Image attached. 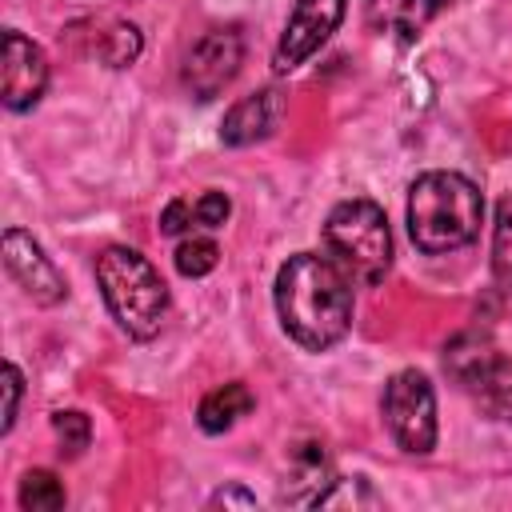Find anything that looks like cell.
Returning <instances> with one entry per match:
<instances>
[{"instance_id":"9a60e30c","label":"cell","mask_w":512,"mask_h":512,"mask_svg":"<svg viewBox=\"0 0 512 512\" xmlns=\"http://www.w3.org/2000/svg\"><path fill=\"white\" fill-rule=\"evenodd\" d=\"M16 500L24 512H56V508H64L68 496H64V484L48 468H32V472H24Z\"/></svg>"},{"instance_id":"52a82bcc","label":"cell","mask_w":512,"mask_h":512,"mask_svg":"<svg viewBox=\"0 0 512 512\" xmlns=\"http://www.w3.org/2000/svg\"><path fill=\"white\" fill-rule=\"evenodd\" d=\"M240 60H244V40H240V32H236V28H212V32H204V36L192 44V52L184 56L180 80H184V88H188L196 100H212V96H220V92L232 84V76L240 72Z\"/></svg>"},{"instance_id":"d6986e66","label":"cell","mask_w":512,"mask_h":512,"mask_svg":"<svg viewBox=\"0 0 512 512\" xmlns=\"http://www.w3.org/2000/svg\"><path fill=\"white\" fill-rule=\"evenodd\" d=\"M52 428H56L60 452H68V456H80V452L88 448V440H92V424H88V416L76 412V408L56 412V416H52Z\"/></svg>"},{"instance_id":"4fadbf2b","label":"cell","mask_w":512,"mask_h":512,"mask_svg":"<svg viewBox=\"0 0 512 512\" xmlns=\"http://www.w3.org/2000/svg\"><path fill=\"white\" fill-rule=\"evenodd\" d=\"M228 212H232V200L224 196V192H200L196 200H188V196H176V200H168V208L160 212V232L164 236H196V232H212V228H224V220H228Z\"/></svg>"},{"instance_id":"8fae6325","label":"cell","mask_w":512,"mask_h":512,"mask_svg":"<svg viewBox=\"0 0 512 512\" xmlns=\"http://www.w3.org/2000/svg\"><path fill=\"white\" fill-rule=\"evenodd\" d=\"M460 0H364V20L368 28L396 36V40H416L428 20L440 12L456 8Z\"/></svg>"},{"instance_id":"3957f363","label":"cell","mask_w":512,"mask_h":512,"mask_svg":"<svg viewBox=\"0 0 512 512\" xmlns=\"http://www.w3.org/2000/svg\"><path fill=\"white\" fill-rule=\"evenodd\" d=\"M96 284H100V296L112 320L132 340H152L160 332L164 312H168V284L160 280L148 256L124 244L104 248L96 256Z\"/></svg>"},{"instance_id":"9c48e42d","label":"cell","mask_w":512,"mask_h":512,"mask_svg":"<svg viewBox=\"0 0 512 512\" xmlns=\"http://www.w3.org/2000/svg\"><path fill=\"white\" fill-rule=\"evenodd\" d=\"M4 268L8 276L36 300V304H60L68 296L64 276L56 272V264L44 256V248L24 232V228H4Z\"/></svg>"},{"instance_id":"7a4b0ae2","label":"cell","mask_w":512,"mask_h":512,"mask_svg":"<svg viewBox=\"0 0 512 512\" xmlns=\"http://www.w3.org/2000/svg\"><path fill=\"white\" fill-rule=\"evenodd\" d=\"M484 220L480 188L460 172H424L408 188V236L420 252L444 256L476 240Z\"/></svg>"},{"instance_id":"e0dca14e","label":"cell","mask_w":512,"mask_h":512,"mask_svg":"<svg viewBox=\"0 0 512 512\" xmlns=\"http://www.w3.org/2000/svg\"><path fill=\"white\" fill-rule=\"evenodd\" d=\"M492 276L500 288L512 292V196L496 204V224H492Z\"/></svg>"},{"instance_id":"7c38bea8","label":"cell","mask_w":512,"mask_h":512,"mask_svg":"<svg viewBox=\"0 0 512 512\" xmlns=\"http://www.w3.org/2000/svg\"><path fill=\"white\" fill-rule=\"evenodd\" d=\"M280 92L276 88H260L244 100H236L228 112H224V124H220V140L232 144V148H244V144H256L264 140L276 120H280Z\"/></svg>"},{"instance_id":"5bb4252c","label":"cell","mask_w":512,"mask_h":512,"mask_svg":"<svg viewBox=\"0 0 512 512\" xmlns=\"http://www.w3.org/2000/svg\"><path fill=\"white\" fill-rule=\"evenodd\" d=\"M252 408H256V396L248 392V384L232 380V384L212 388V392L200 400L196 420H200V428H204L208 436H220V432H228V428H232L240 416H248Z\"/></svg>"},{"instance_id":"ac0fdd59","label":"cell","mask_w":512,"mask_h":512,"mask_svg":"<svg viewBox=\"0 0 512 512\" xmlns=\"http://www.w3.org/2000/svg\"><path fill=\"white\" fill-rule=\"evenodd\" d=\"M216 264H220V248H216L212 236L196 232V236H184V240L176 244V272H180V276L200 280V276H208Z\"/></svg>"},{"instance_id":"30bf717a","label":"cell","mask_w":512,"mask_h":512,"mask_svg":"<svg viewBox=\"0 0 512 512\" xmlns=\"http://www.w3.org/2000/svg\"><path fill=\"white\" fill-rule=\"evenodd\" d=\"M44 88H48V56L24 32L8 28L4 32V88H0L4 108L28 112L40 104Z\"/></svg>"},{"instance_id":"6da1fadb","label":"cell","mask_w":512,"mask_h":512,"mask_svg":"<svg viewBox=\"0 0 512 512\" xmlns=\"http://www.w3.org/2000/svg\"><path fill=\"white\" fill-rule=\"evenodd\" d=\"M276 316L300 348L324 352L352 328V280L332 256L296 252L276 272Z\"/></svg>"},{"instance_id":"8992f818","label":"cell","mask_w":512,"mask_h":512,"mask_svg":"<svg viewBox=\"0 0 512 512\" xmlns=\"http://www.w3.org/2000/svg\"><path fill=\"white\" fill-rule=\"evenodd\" d=\"M380 408H384V424H388L392 440L404 452L424 456L436 448V392L424 372H416V368L396 372L384 384Z\"/></svg>"},{"instance_id":"5b68a950","label":"cell","mask_w":512,"mask_h":512,"mask_svg":"<svg viewBox=\"0 0 512 512\" xmlns=\"http://www.w3.org/2000/svg\"><path fill=\"white\" fill-rule=\"evenodd\" d=\"M444 368L488 416L512 424V360L500 356L484 336H456L444 352Z\"/></svg>"},{"instance_id":"2e32d148","label":"cell","mask_w":512,"mask_h":512,"mask_svg":"<svg viewBox=\"0 0 512 512\" xmlns=\"http://www.w3.org/2000/svg\"><path fill=\"white\" fill-rule=\"evenodd\" d=\"M92 52L108 64V68H124L140 56V32L136 24H124V20H112L108 32H100V44H92Z\"/></svg>"},{"instance_id":"ffe728a7","label":"cell","mask_w":512,"mask_h":512,"mask_svg":"<svg viewBox=\"0 0 512 512\" xmlns=\"http://www.w3.org/2000/svg\"><path fill=\"white\" fill-rule=\"evenodd\" d=\"M20 396H24V376H20L16 364H4V420H0V432H12L16 412H20Z\"/></svg>"},{"instance_id":"44dd1931","label":"cell","mask_w":512,"mask_h":512,"mask_svg":"<svg viewBox=\"0 0 512 512\" xmlns=\"http://www.w3.org/2000/svg\"><path fill=\"white\" fill-rule=\"evenodd\" d=\"M212 504H244V508H252L256 496H252V492H240V488H228V492H216Z\"/></svg>"},{"instance_id":"ba28073f","label":"cell","mask_w":512,"mask_h":512,"mask_svg":"<svg viewBox=\"0 0 512 512\" xmlns=\"http://www.w3.org/2000/svg\"><path fill=\"white\" fill-rule=\"evenodd\" d=\"M344 20V0H296L284 36L272 52V68L276 72H292L296 64H304Z\"/></svg>"},{"instance_id":"277c9868","label":"cell","mask_w":512,"mask_h":512,"mask_svg":"<svg viewBox=\"0 0 512 512\" xmlns=\"http://www.w3.org/2000/svg\"><path fill=\"white\" fill-rule=\"evenodd\" d=\"M324 252L352 284H380L392 268V232L372 200H340L324 220Z\"/></svg>"}]
</instances>
